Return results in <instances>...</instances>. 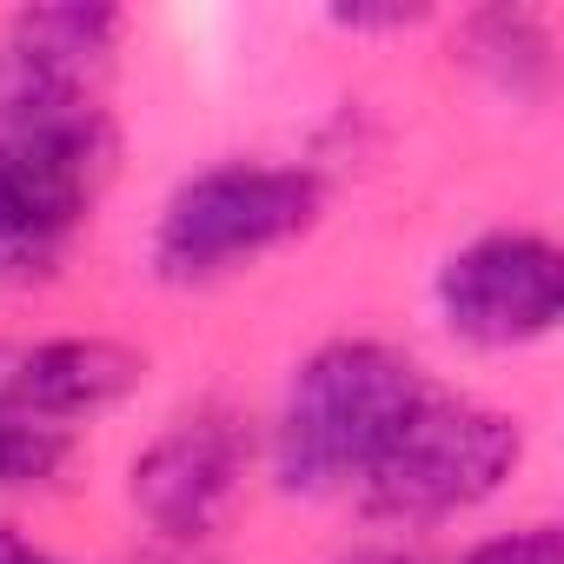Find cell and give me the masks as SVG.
I'll return each instance as SVG.
<instances>
[{
    "instance_id": "obj_1",
    "label": "cell",
    "mask_w": 564,
    "mask_h": 564,
    "mask_svg": "<svg viewBox=\"0 0 564 564\" xmlns=\"http://www.w3.org/2000/svg\"><path fill=\"white\" fill-rule=\"evenodd\" d=\"M120 166L100 94L0 80V293H34L74 265Z\"/></svg>"
},
{
    "instance_id": "obj_2",
    "label": "cell",
    "mask_w": 564,
    "mask_h": 564,
    "mask_svg": "<svg viewBox=\"0 0 564 564\" xmlns=\"http://www.w3.org/2000/svg\"><path fill=\"white\" fill-rule=\"evenodd\" d=\"M432 392L438 379L392 339L339 333L313 346L259 425L265 478L286 498H359Z\"/></svg>"
},
{
    "instance_id": "obj_3",
    "label": "cell",
    "mask_w": 564,
    "mask_h": 564,
    "mask_svg": "<svg viewBox=\"0 0 564 564\" xmlns=\"http://www.w3.org/2000/svg\"><path fill=\"white\" fill-rule=\"evenodd\" d=\"M326 199L333 186L313 160L226 153L173 180L147 232V265L160 286H180V293L219 286V279H239L265 265L272 252L300 246L326 219Z\"/></svg>"
},
{
    "instance_id": "obj_4",
    "label": "cell",
    "mask_w": 564,
    "mask_h": 564,
    "mask_svg": "<svg viewBox=\"0 0 564 564\" xmlns=\"http://www.w3.org/2000/svg\"><path fill=\"white\" fill-rule=\"evenodd\" d=\"M531 432L518 412L471 399V392H432L405 438L386 452V465L359 485V518L392 538L445 531L471 511H485L518 471H524Z\"/></svg>"
},
{
    "instance_id": "obj_5",
    "label": "cell",
    "mask_w": 564,
    "mask_h": 564,
    "mask_svg": "<svg viewBox=\"0 0 564 564\" xmlns=\"http://www.w3.org/2000/svg\"><path fill=\"white\" fill-rule=\"evenodd\" d=\"M265 471L259 419L219 392L186 399L127 465V505L166 551H206Z\"/></svg>"
},
{
    "instance_id": "obj_6",
    "label": "cell",
    "mask_w": 564,
    "mask_h": 564,
    "mask_svg": "<svg viewBox=\"0 0 564 564\" xmlns=\"http://www.w3.org/2000/svg\"><path fill=\"white\" fill-rule=\"evenodd\" d=\"M432 313L471 352H531L564 319V252L538 226H485L432 272Z\"/></svg>"
},
{
    "instance_id": "obj_7",
    "label": "cell",
    "mask_w": 564,
    "mask_h": 564,
    "mask_svg": "<svg viewBox=\"0 0 564 564\" xmlns=\"http://www.w3.org/2000/svg\"><path fill=\"white\" fill-rule=\"evenodd\" d=\"M140 386H147V352L107 333H47L28 346H0V392L67 432L120 412Z\"/></svg>"
},
{
    "instance_id": "obj_8",
    "label": "cell",
    "mask_w": 564,
    "mask_h": 564,
    "mask_svg": "<svg viewBox=\"0 0 564 564\" xmlns=\"http://www.w3.org/2000/svg\"><path fill=\"white\" fill-rule=\"evenodd\" d=\"M127 8L107 0H54V8H14L0 21V80H34V87H74L100 94L127 47Z\"/></svg>"
},
{
    "instance_id": "obj_9",
    "label": "cell",
    "mask_w": 564,
    "mask_h": 564,
    "mask_svg": "<svg viewBox=\"0 0 564 564\" xmlns=\"http://www.w3.org/2000/svg\"><path fill=\"white\" fill-rule=\"evenodd\" d=\"M452 54L465 74H478L498 100L511 107H544L557 94V21L551 8H471L452 28Z\"/></svg>"
},
{
    "instance_id": "obj_10",
    "label": "cell",
    "mask_w": 564,
    "mask_h": 564,
    "mask_svg": "<svg viewBox=\"0 0 564 564\" xmlns=\"http://www.w3.org/2000/svg\"><path fill=\"white\" fill-rule=\"evenodd\" d=\"M80 458V432L14 405L8 392H0V498H47L67 485Z\"/></svg>"
},
{
    "instance_id": "obj_11",
    "label": "cell",
    "mask_w": 564,
    "mask_h": 564,
    "mask_svg": "<svg viewBox=\"0 0 564 564\" xmlns=\"http://www.w3.org/2000/svg\"><path fill=\"white\" fill-rule=\"evenodd\" d=\"M452 564H564V538L551 518H531V524H505V531L471 538Z\"/></svg>"
},
{
    "instance_id": "obj_12",
    "label": "cell",
    "mask_w": 564,
    "mask_h": 564,
    "mask_svg": "<svg viewBox=\"0 0 564 564\" xmlns=\"http://www.w3.org/2000/svg\"><path fill=\"white\" fill-rule=\"evenodd\" d=\"M425 21H432L425 8H399V0H392V8H359V0H352V8L326 14V28H339L352 41H366V34H405V28H425Z\"/></svg>"
},
{
    "instance_id": "obj_13",
    "label": "cell",
    "mask_w": 564,
    "mask_h": 564,
    "mask_svg": "<svg viewBox=\"0 0 564 564\" xmlns=\"http://www.w3.org/2000/svg\"><path fill=\"white\" fill-rule=\"evenodd\" d=\"M333 564H432V557L419 551V538H392V531H379V538H359V544H346Z\"/></svg>"
},
{
    "instance_id": "obj_14",
    "label": "cell",
    "mask_w": 564,
    "mask_h": 564,
    "mask_svg": "<svg viewBox=\"0 0 564 564\" xmlns=\"http://www.w3.org/2000/svg\"><path fill=\"white\" fill-rule=\"evenodd\" d=\"M0 564H80V557L54 551L47 538H34V531L14 524V518H0Z\"/></svg>"
}]
</instances>
